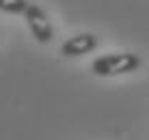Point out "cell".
<instances>
[{"label":"cell","mask_w":149,"mask_h":140,"mask_svg":"<svg viewBox=\"0 0 149 140\" xmlns=\"http://www.w3.org/2000/svg\"><path fill=\"white\" fill-rule=\"evenodd\" d=\"M141 67V58L132 52H119V54H106L100 56L91 63V71L100 78H112V76H123L132 73Z\"/></svg>","instance_id":"obj_1"},{"label":"cell","mask_w":149,"mask_h":140,"mask_svg":"<svg viewBox=\"0 0 149 140\" xmlns=\"http://www.w3.org/2000/svg\"><path fill=\"white\" fill-rule=\"evenodd\" d=\"M24 19H26V24H28V30L33 33V37L37 39L39 43H48V41L52 39V35H54L52 24H50L48 15H45V11L39 4L30 2V7L26 9V13H24Z\"/></svg>","instance_id":"obj_2"},{"label":"cell","mask_w":149,"mask_h":140,"mask_svg":"<svg viewBox=\"0 0 149 140\" xmlns=\"http://www.w3.org/2000/svg\"><path fill=\"white\" fill-rule=\"evenodd\" d=\"M97 48V37L93 33H82L76 35V37L67 39L63 45H61V54L67 56V58H74V56H82V54H89Z\"/></svg>","instance_id":"obj_3"},{"label":"cell","mask_w":149,"mask_h":140,"mask_svg":"<svg viewBox=\"0 0 149 140\" xmlns=\"http://www.w3.org/2000/svg\"><path fill=\"white\" fill-rule=\"evenodd\" d=\"M28 7H30L28 0H0V11H4V13L24 15Z\"/></svg>","instance_id":"obj_4"}]
</instances>
